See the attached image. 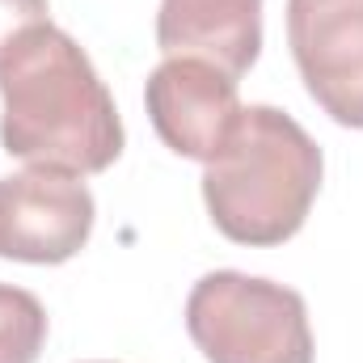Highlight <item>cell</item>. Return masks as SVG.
I'll return each mask as SVG.
<instances>
[{
  "label": "cell",
  "mask_w": 363,
  "mask_h": 363,
  "mask_svg": "<svg viewBox=\"0 0 363 363\" xmlns=\"http://www.w3.org/2000/svg\"><path fill=\"white\" fill-rule=\"evenodd\" d=\"M144 106L165 148L203 165L224 152L245 110L237 101V77L207 60H165L161 68H152Z\"/></svg>",
  "instance_id": "cell-6"
},
{
  "label": "cell",
  "mask_w": 363,
  "mask_h": 363,
  "mask_svg": "<svg viewBox=\"0 0 363 363\" xmlns=\"http://www.w3.org/2000/svg\"><path fill=\"white\" fill-rule=\"evenodd\" d=\"M186 330L207 363H313L304 296L258 274H203L186 300Z\"/></svg>",
  "instance_id": "cell-3"
},
{
  "label": "cell",
  "mask_w": 363,
  "mask_h": 363,
  "mask_svg": "<svg viewBox=\"0 0 363 363\" xmlns=\"http://www.w3.org/2000/svg\"><path fill=\"white\" fill-rule=\"evenodd\" d=\"M317 140L274 106H245L224 152L203 169L211 224L237 245L291 241L321 190Z\"/></svg>",
  "instance_id": "cell-2"
},
{
  "label": "cell",
  "mask_w": 363,
  "mask_h": 363,
  "mask_svg": "<svg viewBox=\"0 0 363 363\" xmlns=\"http://www.w3.org/2000/svg\"><path fill=\"white\" fill-rule=\"evenodd\" d=\"M43 21H47V0H0V51L17 34L34 30Z\"/></svg>",
  "instance_id": "cell-9"
},
{
  "label": "cell",
  "mask_w": 363,
  "mask_h": 363,
  "mask_svg": "<svg viewBox=\"0 0 363 363\" xmlns=\"http://www.w3.org/2000/svg\"><path fill=\"white\" fill-rule=\"evenodd\" d=\"M93 233V194L77 174L30 165L0 178V258L60 267L85 250Z\"/></svg>",
  "instance_id": "cell-4"
},
{
  "label": "cell",
  "mask_w": 363,
  "mask_h": 363,
  "mask_svg": "<svg viewBox=\"0 0 363 363\" xmlns=\"http://www.w3.org/2000/svg\"><path fill=\"white\" fill-rule=\"evenodd\" d=\"M93 363H106V359H93Z\"/></svg>",
  "instance_id": "cell-10"
},
{
  "label": "cell",
  "mask_w": 363,
  "mask_h": 363,
  "mask_svg": "<svg viewBox=\"0 0 363 363\" xmlns=\"http://www.w3.org/2000/svg\"><path fill=\"white\" fill-rule=\"evenodd\" d=\"M0 144L64 174H101L123 157V118L72 34L43 21L0 51Z\"/></svg>",
  "instance_id": "cell-1"
},
{
  "label": "cell",
  "mask_w": 363,
  "mask_h": 363,
  "mask_svg": "<svg viewBox=\"0 0 363 363\" xmlns=\"http://www.w3.org/2000/svg\"><path fill=\"white\" fill-rule=\"evenodd\" d=\"M157 47L245 77L262 51V0H161Z\"/></svg>",
  "instance_id": "cell-7"
},
{
  "label": "cell",
  "mask_w": 363,
  "mask_h": 363,
  "mask_svg": "<svg viewBox=\"0 0 363 363\" xmlns=\"http://www.w3.org/2000/svg\"><path fill=\"white\" fill-rule=\"evenodd\" d=\"M287 43L308 97L363 131V0H287Z\"/></svg>",
  "instance_id": "cell-5"
},
{
  "label": "cell",
  "mask_w": 363,
  "mask_h": 363,
  "mask_svg": "<svg viewBox=\"0 0 363 363\" xmlns=\"http://www.w3.org/2000/svg\"><path fill=\"white\" fill-rule=\"evenodd\" d=\"M47 347V308L34 291L0 283V363H38Z\"/></svg>",
  "instance_id": "cell-8"
}]
</instances>
